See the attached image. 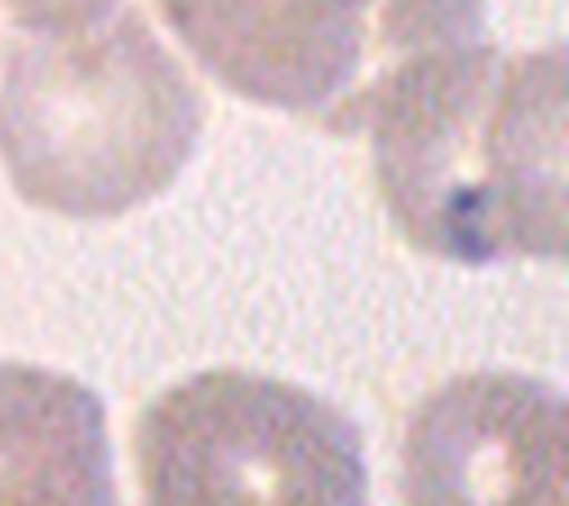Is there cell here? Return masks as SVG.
<instances>
[{
	"label": "cell",
	"mask_w": 569,
	"mask_h": 506,
	"mask_svg": "<svg viewBox=\"0 0 569 506\" xmlns=\"http://www.w3.org/2000/svg\"><path fill=\"white\" fill-rule=\"evenodd\" d=\"M373 182L431 257L489 266L565 253V53L485 40L405 67L373 102Z\"/></svg>",
	"instance_id": "1"
},
{
	"label": "cell",
	"mask_w": 569,
	"mask_h": 506,
	"mask_svg": "<svg viewBox=\"0 0 569 506\" xmlns=\"http://www.w3.org/2000/svg\"><path fill=\"white\" fill-rule=\"evenodd\" d=\"M204 98L151 22L116 9L27 27L0 80V160L13 191L58 217H120L173 186Z\"/></svg>",
	"instance_id": "2"
},
{
	"label": "cell",
	"mask_w": 569,
	"mask_h": 506,
	"mask_svg": "<svg viewBox=\"0 0 569 506\" xmlns=\"http://www.w3.org/2000/svg\"><path fill=\"white\" fill-rule=\"evenodd\" d=\"M173 36L231 93L360 133L413 62L485 40V0H156Z\"/></svg>",
	"instance_id": "3"
},
{
	"label": "cell",
	"mask_w": 569,
	"mask_h": 506,
	"mask_svg": "<svg viewBox=\"0 0 569 506\" xmlns=\"http://www.w3.org/2000/svg\"><path fill=\"white\" fill-rule=\"evenodd\" d=\"M147 506H365V444L351 417L284 377L209 368L142 413Z\"/></svg>",
	"instance_id": "4"
},
{
	"label": "cell",
	"mask_w": 569,
	"mask_h": 506,
	"mask_svg": "<svg viewBox=\"0 0 569 506\" xmlns=\"http://www.w3.org/2000/svg\"><path fill=\"white\" fill-rule=\"evenodd\" d=\"M409 506H565V399L529 373H467L405 431Z\"/></svg>",
	"instance_id": "5"
},
{
	"label": "cell",
	"mask_w": 569,
	"mask_h": 506,
	"mask_svg": "<svg viewBox=\"0 0 569 506\" xmlns=\"http://www.w3.org/2000/svg\"><path fill=\"white\" fill-rule=\"evenodd\" d=\"M0 506H116L107 413L84 382L0 364Z\"/></svg>",
	"instance_id": "6"
},
{
	"label": "cell",
	"mask_w": 569,
	"mask_h": 506,
	"mask_svg": "<svg viewBox=\"0 0 569 506\" xmlns=\"http://www.w3.org/2000/svg\"><path fill=\"white\" fill-rule=\"evenodd\" d=\"M120 0H4L9 18L18 31L27 27H62V22H84L98 18L107 9H116Z\"/></svg>",
	"instance_id": "7"
}]
</instances>
